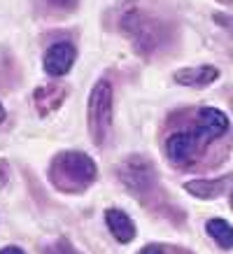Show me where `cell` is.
Masks as SVG:
<instances>
[{"mask_svg": "<svg viewBox=\"0 0 233 254\" xmlns=\"http://www.w3.org/2000/svg\"><path fill=\"white\" fill-rule=\"evenodd\" d=\"M52 180L58 189H65V191H77V189H84L86 185H91L96 180V163L89 159L82 152H65V154L56 156L54 166H52Z\"/></svg>", "mask_w": 233, "mask_h": 254, "instance_id": "obj_1", "label": "cell"}, {"mask_svg": "<svg viewBox=\"0 0 233 254\" xmlns=\"http://www.w3.org/2000/svg\"><path fill=\"white\" fill-rule=\"evenodd\" d=\"M89 133L96 145H103L108 135V128L112 124V86L108 79L96 82L91 96H89V110H86Z\"/></svg>", "mask_w": 233, "mask_h": 254, "instance_id": "obj_2", "label": "cell"}, {"mask_svg": "<svg viewBox=\"0 0 233 254\" xmlns=\"http://www.w3.org/2000/svg\"><path fill=\"white\" fill-rule=\"evenodd\" d=\"M121 28H124L128 35H133V42L138 47V52L142 54H147L152 52L156 45H159V40H161V31H159V23L154 19H149V16L140 14V12H126L121 16Z\"/></svg>", "mask_w": 233, "mask_h": 254, "instance_id": "obj_3", "label": "cell"}, {"mask_svg": "<svg viewBox=\"0 0 233 254\" xmlns=\"http://www.w3.org/2000/svg\"><path fill=\"white\" fill-rule=\"evenodd\" d=\"M119 180H121L133 193L145 196V193L152 191V187H154V168H152V163L145 161V159L131 156L128 161H124L119 166Z\"/></svg>", "mask_w": 233, "mask_h": 254, "instance_id": "obj_4", "label": "cell"}, {"mask_svg": "<svg viewBox=\"0 0 233 254\" xmlns=\"http://www.w3.org/2000/svg\"><path fill=\"white\" fill-rule=\"evenodd\" d=\"M226 131H229V119H226L224 112H219V110H215V108L198 110L194 133L201 145H208L212 140H217L219 135H224Z\"/></svg>", "mask_w": 233, "mask_h": 254, "instance_id": "obj_5", "label": "cell"}, {"mask_svg": "<svg viewBox=\"0 0 233 254\" xmlns=\"http://www.w3.org/2000/svg\"><path fill=\"white\" fill-rule=\"evenodd\" d=\"M198 138H196L194 131L189 133H173L171 138L166 140V154L173 163L177 166H189L194 163L196 152H198Z\"/></svg>", "mask_w": 233, "mask_h": 254, "instance_id": "obj_6", "label": "cell"}, {"mask_svg": "<svg viewBox=\"0 0 233 254\" xmlns=\"http://www.w3.org/2000/svg\"><path fill=\"white\" fill-rule=\"evenodd\" d=\"M75 63V47L70 42H56L47 49L45 54V70L49 75H65L70 70V65Z\"/></svg>", "mask_w": 233, "mask_h": 254, "instance_id": "obj_7", "label": "cell"}, {"mask_svg": "<svg viewBox=\"0 0 233 254\" xmlns=\"http://www.w3.org/2000/svg\"><path fill=\"white\" fill-rule=\"evenodd\" d=\"M65 100V86L61 84H49V86H40L38 91L33 93V103L38 108L40 115H49L63 105Z\"/></svg>", "mask_w": 233, "mask_h": 254, "instance_id": "obj_8", "label": "cell"}, {"mask_svg": "<svg viewBox=\"0 0 233 254\" xmlns=\"http://www.w3.org/2000/svg\"><path fill=\"white\" fill-rule=\"evenodd\" d=\"M219 77L215 65H201V68H184L175 72V82L184 86H208Z\"/></svg>", "mask_w": 233, "mask_h": 254, "instance_id": "obj_9", "label": "cell"}, {"mask_svg": "<svg viewBox=\"0 0 233 254\" xmlns=\"http://www.w3.org/2000/svg\"><path fill=\"white\" fill-rule=\"evenodd\" d=\"M105 222H108L110 231L119 243H131L135 238V226H133L131 217L121 212V210H108L105 212Z\"/></svg>", "mask_w": 233, "mask_h": 254, "instance_id": "obj_10", "label": "cell"}, {"mask_svg": "<svg viewBox=\"0 0 233 254\" xmlns=\"http://www.w3.org/2000/svg\"><path fill=\"white\" fill-rule=\"evenodd\" d=\"M231 177H222V180H194L186 182V191L198 196V198H215L224 191V187L229 185Z\"/></svg>", "mask_w": 233, "mask_h": 254, "instance_id": "obj_11", "label": "cell"}, {"mask_svg": "<svg viewBox=\"0 0 233 254\" xmlns=\"http://www.w3.org/2000/svg\"><path fill=\"white\" fill-rule=\"evenodd\" d=\"M205 229L212 236V240H217L219 247H224V250L233 247V226L229 222H224V219H210Z\"/></svg>", "mask_w": 233, "mask_h": 254, "instance_id": "obj_12", "label": "cell"}, {"mask_svg": "<svg viewBox=\"0 0 233 254\" xmlns=\"http://www.w3.org/2000/svg\"><path fill=\"white\" fill-rule=\"evenodd\" d=\"M45 254H77V252H75V247L70 245V243H65V240H56V243H52V245L47 247Z\"/></svg>", "mask_w": 233, "mask_h": 254, "instance_id": "obj_13", "label": "cell"}, {"mask_svg": "<svg viewBox=\"0 0 233 254\" xmlns=\"http://www.w3.org/2000/svg\"><path fill=\"white\" fill-rule=\"evenodd\" d=\"M52 7H58V9H70L77 5V0H47Z\"/></svg>", "mask_w": 233, "mask_h": 254, "instance_id": "obj_14", "label": "cell"}, {"mask_svg": "<svg viewBox=\"0 0 233 254\" xmlns=\"http://www.w3.org/2000/svg\"><path fill=\"white\" fill-rule=\"evenodd\" d=\"M7 175H9V168H7V163L5 161H0V187L7 182Z\"/></svg>", "mask_w": 233, "mask_h": 254, "instance_id": "obj_15", "label": "cell"}, {"mask_svg": "<svg viewBox=\"0 0 233 254\" xmlns=\"http://www.w3.org/2000/svg\"><path fill=\"white\" fill-rule=\"evenodd\" d=\"M140 254H163V250L159 245H149V247H145Z\"/></svg>", "mask_w": 233, "mask_h": 254, "instance_id": "obj_16", "label": "cell"}, {"mask_svg": "<svg viewBox=\"0 0 233 254\" xmlns=\"http://www.w3.org/2000/svg\"><path fill=\"white\" fill-rule=\"evenodd\" d=\"M0 254H23V250H19V247H14V245H9V247H2V250H0Z\"/></svg>", "mask_w": 233, "mask_h": 254, "instance_id": "obj_17", "label": "cell"}, {"mask_svg": "<svg viewBox=\"0 0 233 254\" xmlns=\"http://www.w3.org/2000/svg\"><path fill=\"white\" fill-rule=\"evenodd\" d=\"M5 119V110H2V105H0V122Z\"/></svg>", "mask_w": 233, "mask_h": 254, "instance_id": "obj_18", "label": "cell"}, {"mask_svg": "<svg viewBox=\"0 0 233 254\" xmlns=\"http://www.w3.org/2000/svg\"><path fill=\"white\" fill-rule=\"evenodd\" d=\"M231 205H233V193H231Z\"/></svg>", "mask_w": 233, "mask_h": 254, "instance_id": "obj_19", "label": "cell"}]
</instances>
